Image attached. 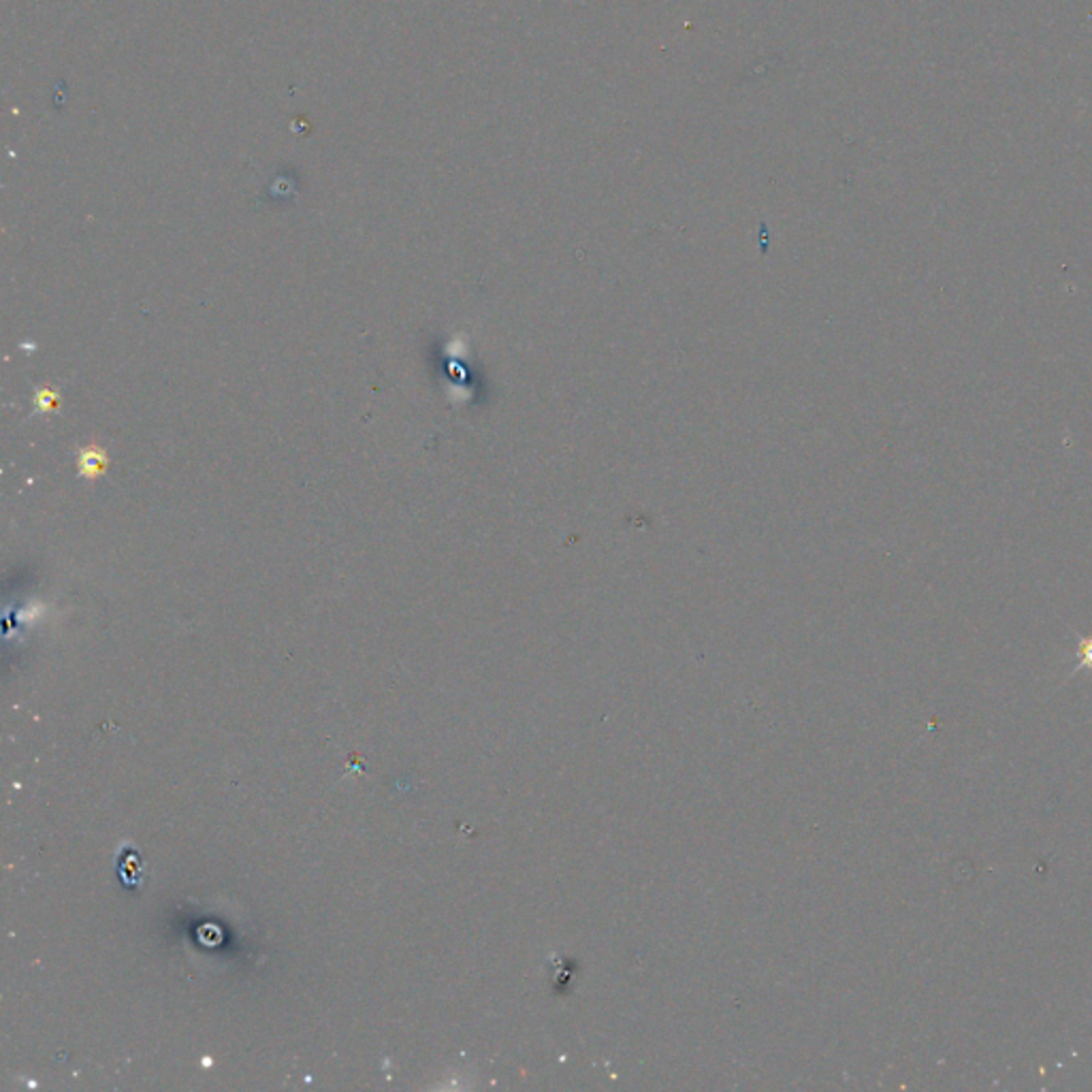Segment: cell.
<instances>
[{"mask_svg":"<svg viewBox=\"0 0 1092 1092\" xmlns=\"http://www.w3.org/2000/svg\"><path fill=\"white\" fill-rule=\"evenodd\" d=\"M108 467H110V457L98 444H90L79 451L77 470H79L81 478L92 482L96 478H101L108 472Z\"/></svg>","mask_w":1092,"mask_h":1092,"instance_id":"obj_1","label":"cell"},{"mask_svg":"<svg viewBox=\"0 0 1092 1092\" xmlns=\"http://www.w3.org/2000/svg\"><path fill=\"white\" fill-rule=\"evenodd\" d=\"M35 408L41 413V415H50V413H56L60 408V392L52 386H43L35 392Z\"/></svg>","mask_w":1092,"mask_h":1092,"instance_id":"obj_2","label":"cell"}]
</instances>
